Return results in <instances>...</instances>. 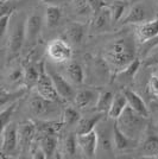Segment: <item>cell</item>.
<instances>
[{"label":"cell","mask_w":158,"mask_h":159,"mask_svg":"<svg viewBox=\"0 0 158 159\" xmlns=\"http://www.w3.org/2000/svg\"><path fill=\"white\" fill-rule=\"evenodd\" d=\"M105 57L113 69L121 73L136 58V40L128 37L113 39L106 47Z\"/></svg>","instance_id":"obj_1"},{"label":"cell","mask_w":158,"mask_h":159,"mask_svg":"<svg viewBox=\"0 0 158 159\" xmlns=\"http://www.w3.org/2000/svg\"><path fill=\"white\" fill-rule=\"evenodd\" d=\"M115 121H117L119 128L125 133L127 137L138 141L139 137L143 135L146 131V127L149 124V118L140 115L127 106L123 114Z\"/></svg>","instance_id":"obj_2"},{"label":"cell","mask_w":158,"mask_h":159,"mask_svg":"<svg viewBox=\"0 0 158 159\" xmlns=\"http://www.w3.org/2000/svg\"><path fill=\"white\" fill-rule=\"evenodd\" d=\"M58 102H55L51 100H48L43 96H40L38 93L33 94L29 101V108L33 116L38 119L48 120V118L53 116L58 112Z\"/></svg>","instance_id":"obj_3"},{"label":"cell","mask_w":158,"mask_h":159,"mask_svg":"<svg viewBox=\"0 0 158 159\" xmlns=\"http://www.w3.org/2000/svg\"><path fill=\"white\" fill-rule=\"evenodd\" d=\"M36 92L40 94V96H43L48 100H51V101H55V102L63 101L58 95V93L56 92L53 80L45 70L43 63H40V77H38V81L36 83Z\"/></svg>","instance_id":"obj_4"},{"label":"cell","mask_w":158,"mask_h":159,"mask_svg":"<svg viewBox=\"0 0 158 159\" xmlns=\"http://www.w3.org/2000/svg\"><path fill=\"white\" fill-rule=\"evenodd\" d=\"M46 53L49 58L55 63H66L72 57V45L63 39H53L46 47Z\"/></svg>","instance_id":"obj_5"},{"label":"cell","mask_w":158,"mask_h":159,"mask_svg":"<svg viewBox=\"0 0 158 159\" xmlns=\"http://www.w3.org/2000/svg\"><path fill=\"white\" fill-rule=\"evenodd\" d=\"M18 150V125L16 122H10L2 132L1 151L8 157H14Z\"/></svg>","instance_id":"obj_6"},{"label":"cell","mask_w":158,"mask_h":159,"mask_svg":"<svg viewBox=\"0 0 158 159\" xmlns=\"http://www.w3.org/2000/svg\"><path fill=\"white\" fill-rule=\"evenodd\" d=\"M48 74L50 75V77L53 80L55 89H56V92L61 96V99L63 100V101L72 102L76 92H75V89L72 87V82L67 77H63L62 75H59L58 73L53 71V70H48Z\"/></svg>","instance_id":"obj_7"},{"label":"cell","mask_w":158,"mask_h":159,"mask_svg":"<svg viewBox=\"0 0 158 159\" xmlns=\"http://www.w3.org/2000/svg\"><path fill=\"white\" fill-rule=\"evenodd\" d=\"M134 36L139 44H145L155 39L158 36V18L145 20L140 24H137L134 29Z\"/></svg>","instance_id":"obj_8"},{"label":"cell","mask_w":158,"mask_h":159,"mask_svg":"<svg viewBox=\"0 0 158 159\" xmlns=\"http://www.w3.org/2000/svg\"><path fill=\"white\" fill-rule=\"evenodd\" d=\"M77 145L83 152L86 158H94L98 153V134L96 131L93 129L88 133L76 134Z\"/></svg>","instance_id":"obj_9"},{"label":"cell","mask_w":158,"mask_h":159,"mask_svg":"<svg viewBox=\"0 0 158 159\" xmlns=\"http://www.w3.org/2000/svg\"><path fill=\"white\" fill-rule=\"evenodd\" d=\"M36 135V124L27 120L18 125V146H20L21 151H30L31 144L35 140Z\"/></svg>","instance_id":"obj_10"},{"label":"cell","mask_w":158,"mask_h":159,"mask_svg":"<svg viewBox=\"0 0 158 159\" xmlns=\"http://www.w3.org/2000/svg\"><path fill=\"white\" fill-rule=\"evenodd\" d=\"M43 26V19L40 14H31L25 21V42L29 45L36 44Z\"/></svg>","instance_id":"obj_11"},{"label":"cell","mask_w":158,"mask_h":159,"mask_svg":"<svg viewBox=\"0 0 158 159\" xmlns=\"http://www.w3.org/2000/svg\"><path fill=\"white\" fill-rule=\"evenodd\" d=\"M25 44V21H19L10 36L8 50L11 56H17Z\"/></svg>","instance_id":"obj_12"},{"label":"cell","mask_w":158,"mask_h":159,"mask_svg":"<svg viewBox=\"0 0 158 159\" xmlns=\"http://www.w3.org/2000/svg\"><path fill=\"white\" fill-rule=\"evenodd\" d=\"M113 145H114V148H117L118 151H127V150L134 148L138 145V141L127 137L125 133L119 128L117 121L114 120V122H113Z\"/></svg>","instance_id":"obj_13"},{"label":"cell","mask_w":158,"mask_h":159,"mask_svg":"<svg viewBox=\"0 0 158 159\" xmlns=\"http://www.w3.org/2000/svg\"><path fill=\"white\" fill-rule=\"evenodd\" d=\"M123 93L125 94L126 99H127V105L130 108H132L134 112H137L140 115L149 118V115H150L149 107L146 106L145 101L139 94H137L131 89H124Z\"/></svg>","instance_id":"obj_14"},{"label":"cell","mask_w":158,"mask_h":159,"mask_svg":"<svg viewBox=\"0 0 158 159\" xmlns=\"http://www.w3.org/2000/svg\"><path fill=\"white\" fill-rule=\"evenodd\" d=\"M96 131V129H95ZM98 134V151L102 153H112L113 151V124L112 127H106L100 125V131H96Z\"/></svg>","instance_id":"obj_15"},{"label":"cell","mask_w":158,"mask_h":159,"mask_svg":"<svg viewBox=\"0 0 158 159\" xmlns=\"http://www.w3.org/2000/svg\"><path fill=\"white\" fill-rule=\"evenodd\" d=\"M99 93L96 90H93V89H82L75 93L74 96V106L77 107L79 109H86L89 106L96 103V100H98Z\"/></svg>","instance_id":"obj_16"},{"label":"cell","mask_w":158,"mask_h":159,"mask_svg":"<svg viewBox=\"0 0 158 159\" xmlns=\"http://www.w3.org/2000/svg\"><path fill=\"white\" fill-rule=\"evenodd\" d=\"M104 116H105V113L102 112H98L94 115L81 116L79 122L76 124V134H83L95 129V127L104 120Z\"/></svg>","instance_id":"obj_17"},{"label":"cell","mask_w":158,"mask_h":159,"mask_svg":"<svg viewBox=\"0 0 158 159\" xmlns=\"http://www.w3.org/2000/svg\"><path fill=\"white\" fill-rule=\"evenodd\" d=\"M147 20V11L143 4H136L128 8L126 16L123 18V24H133L137 25Z\"/></svg>","instance_id":"obj_18"},{"label":"cell","mask_w":158,"mask_h":159,"mask_svg":"<svg viewBox=\"0 0 158 159\" xmlns=\"http://www.w3.org/2000/svg\"><path fill=\"white\" fill-rule=\"evenodd\" d=\"M112 25V18L108 6L104 7L102 10H100L99 12L94 14V19H93V31L95 32H105L107 30H109V27Z\"/></svg>","instance_id":"obj_19"},{"label":"cell","mask_w":158,"mask_h":159,"mask_svg":"<svg viewBox=\"0 0 158 159\" xmlns=\"http://www.w3.org/2000/svg\"><path fill=\"white\" fill-rule=\"evenodd\" d=\"M128 106L127 105V99H126L125 94L123 93H118L114 94V98L112 100V103H111V107L107 112V115L108 118L112 120H117L123 114V112L126 109V107Z\"/></svg>","instance_id":"obj_20"},{"label":"cell","mask_w":158,"mask_h":159,"mask_svg":"<svg viewBox=\"0 0 158 159\" xmlns=\"http://www.w3.org/2000/svg\"><path fill=\"white\" fill-rule=\"evenodd\" d=\"M128 8H130V2L127 0H114L112 4H109L108 10L111 13L112 23H118L119 20L123 19L127 13Z\"/></svg>","instance_id":"obj_21"},{"label":"cell","mask_w":158,"mask_h":159,"mask_svg":"<svg viewBox=\"0 0 158 159\" xmlns=\"http://www.w3.org/2000/svg\"><path fill=\"white\" fill-rule=\"evenodd\" d=\"M67 37L70 40L72 44L79 45L82 43L86 34V27L81 23H70L67 27Z\"/></svg>","instance_id":"obj_22"},{"label":"cell","mask_w":158,"mask_h":159,"mask_svg":"<svg viewBox=\"0 0 158 159\" xmlns=\"http://www.w3.org/2000/svg\"><path fill=\"white\" fill-rule=\"evenodd\" d=\"M66 77L72 84H82L85 81V71L77 62H70L66 68Z\"/></svg>","instance_id":"obj_23"},{"label":"cell","mask_w":158,"mask_h":159,"mask_svg":"<svg viewBox=\"0 0 158 159\" xmlns=\"http://www.w3.org/2000/svg\"><path fill=\"white\" fill-rule=\"evenodd\" d=\"M40 145L45 153V158H53L58 146L57 134H43L40 139Z\"/></svg>","instance_id":"obj_24"},{"label":"cell","mask_w":158,"mask_h":159,"mask_svg":"<svg viewBox=\"0 0 158 159\" xmlns=\"http://www.w3.org/2000/svg\"><path fill=\"white\" fill-rule=\"evenodd\" d=\"M62 18V8L57 5H48L45 10V25L48 27H55L58 25Z\"/></svg>","instance_id":"obj_25"},{"label":"cell","mask_w":158,"mask_h":159,"mask_svg":"<svg viewBox=\"0 0 158 159\" xmlns=\"http://www.w3.org/2000/svg\"><path fill=\"white\" fill-rule=\"evenodd\" d=\"M143 151L145 158H158V135L149 134L143 143Z\"/></svg>","instance_id":"obj_26"},{"label":"cell","mask_w":158,"mask_h":159,"mask_svg":"<svg viewBox=\"0 0 158 159\" xmlns=\"http://www.w3.org/2000/svg\"><path fill=\"white\" fill-rule=\"evenodd\" d=\"M62 116H63L62 121H63L64 126H76V124L81 119V113H80L77 107L68 106L64 108V111L62 113Z\"/></svg>","instance_id":"obj_27"},{"label":"cell","mask_w":158,"mask_h":159,"mask_svg":"<svg viewBox=\"0 0 158 159\" xmlns=\"http://www.w3.org/2000/svg\"><path fill=\"white\" fill-rule=\"evenodd\" d=\"M18 105H19L18 100H17V101H13V102L10 103L5 109H2V111L0 112V135L2 134L5 127L11 122V119H12L13 114L16 113L17 108H18Z\"/></svg>","instance_id":"obj_28"},{"label":"cell","mask_w":158,"mask_h":159,"mask_svg":"<svg viewBox=\"0 0 158 159\" xmlns=\"http://www.w3.org/2000/svg\"><path fill=\"white\" fill-rule=\"evenodd\" d=\"M40 77V66H27L24 69V83L26 89H31L36 87V83Z\"/></svg>","instance_id":"obj_29"},{"label":"cell","mask_w":158,"mask_h":159,"mask_svg":"<svg viewBox=\"0 0 158 159\" xmlns=\"http://www.w3.org/2000/svg\"><path fill=\"white\" fill-rule=\"evenodd\" d=\"M113 98H114V94L109 90H104V92L99 93L96 103H95V109L98 112H102L107 114L109 107H111V103H112Z\"/></svg>","instance_id":"obj_30"},{"label":"cell","mask_w":158,"mask_h":159,"mask_svg":"<svg viewBox=\"0 0 158 159\" xmlns=\"http://www.w3.org/2000/svg\"><path fill=\"white\" fill-rule=\"evenodd\" d=\"M63 121H56V120H44L38 126L40 133L43 134H58V132L63 128Z\"/></svg>","instance_id":"obj_31"},{"label":"cell","mask_w":158,"mask_h":159,"mask_svg":"<svg viewBox=\"0 0 158 159\" xmlns=\"http://www.w3.org/2000/svg\"><path fill=\"white\" fill-rule=\"evenodd\" d=\"M25 93H26V89H25V88L18 89V90H16V92H6V90H4V89H0V107L10 105V103H12L13 101L19 100L20 98L24 96Z\"/></svg>","instance_id":"obj_32"},{"label":"cell","mask_w":158,"mask_h":159,"mask_svg":"<svg viewBox=\"0 0 158 159\" xmlns=\"http://www.w3.org/2000/svg\"><path fill=\"white\" fill-rule=\"evenodd\" d=\"M77 137H76V133H70L67 135V138L64 139L63 143V153H64V157L68 158H72L74 157L76 152H77Z\"/></svg>","instance_id":"obj_33"},{"label":"cell","mask_w":158,"mask_h":159,"mask_svg":"<svg viewBox=\"0 0 158 159\" xmlns=\"http://www.w3.org/2000/svg\"><path fill=\"white\" fill-rule=\"evenodd\" d=\"M142 66L144 68L158 66V44L151 47L145 51L144 58L142 60Z\"/></svg>","instance_id":"obj_34"},{"label":"cell","mask_w":158,"mask_h":159,"mask_svg":"<svg viewBox=\"0 0 158 159\" xmlns=\"http://www.w3.org/2000/svg\"><path fill=\"white\" fill-rule=\"evenodd\" d=\"M72 6H74V10L79 14L86 16L89 12H92L87 0H72Z\"/></svg>","instance_id":"obj_35"},{"label":"cell","mask_w":158,"mask_h":159,"mask_svg":"<svg viewBox=\"0 0 158 159\" xmlns=\"http://www.w3.org/2000/svg\"><path fill=\"white\" fill-rule=\"evenodd\" d=\"M140 66H142V60H139V58H134V60L132 61L131 63L126 66L121 73L127 75V76H130V77H133V76L137 74V71H138V69L140 68Z\"/></svg>","instance_id":"obj_36"},{"label":"cell","mask_w":158,"mask_h":159,"mask_svg":"<svg viewBox=\"0 0 158 159\" xmlns=\"http://www.w3.org/2000/svg\"><path fill=\"white\" fill-rule=\"evenodd\" d=\"M147 89L152 96L158 98V75H152L147 82Z\"/></svg>","instance_id":"obj_37"},{"label":"cell","mask_w":158,"mask_h":159,"mask_svg":"<svg viewBox=\"0 0 158 159\" xmlns=\"http://www.w3.org/2000/svg\"><path fill=\"white\" fill-rule=\"evenodd\" d=\"M88 1V5L92 10L93 14H95L96 12H99L100 10H102L104 7H107L108 4L106 2L105 0H87Z\"/></svg>","instance_id":"obj_38"},{"label":"cell","mask_w":158,"mask_h":159,"mask_svg":"<svg viewBox=\"0 0 158 159\" xmlns=\"http://www.w3.org/2000/svg\"><path fill=\"white\" fill-rule=\"evenodd\" d=\"M12 14H5L2 17H0V38H2L6 33L7 29H8V24H10V19H11Z\"/></svg>","instance_id":"obj_39"},{"label":"cell","mask_w":158,"mask_h":159,"mask_svg":"<svg viewBox=\"0 0 158 159\" xmlns=\"http://www.w3.org/2000/svg\"><path fill=\"white\" fill-rule=\"evenodd\" d=\"M13 6L11 5L10 0H0V17L5 14H12Z\"/></svg>","instance_id":"obj_40"},{"label":"cell","mask_w":158,"mask_h":159,"mask_svg":"<svg viewBox=\"0 0 158 159\" xmlns=\"http://www.w3.org/2000/svg\"><path fill=\"white\" fill-rule=\"evenodd\" d=\"M21 79H24V70H23L21 68H16V69H13V70L10 73V75H8V80H10L11 82H13V83L19 82Z\"/></svg>","instance_id":"obj_41"},{"label":"cell","mask_w":158,"mask_h":159,"mask_svg":"<svg viewBox=\"0 0 158 159\" xmlns=\"http://www.w3.org/2000/svg\"><path fill=\"white\" fill-rule=\"evenodd\" d=\"M149 111H150V113H151L152 115L157 119L158 121V101H156V100H153V101H151L150 102V107H149Z\"/></svg>","instance_id":"obj_42"},{"label":"cell","mask_w":158,"mask_h":159,"mask_svg":"<svg viewBox=\"0 0 158 159\" xmlns=\"http://www.w3.org/2000/svg\"><path fill=\"white\" fill-rule=\"evenodd\" d=\"M10 1H12V0H10Z\"/></svg>","instance_id":"obj_43"},{"label":"cell","mask_w":158,"mask_h":159,"mask_svg":"<svg viewBox=\"0 0 158 159\" xmlns=\"http://www.w3.org/2000/svg\"><path fill=\"white\" fill-rule=\"evenodd\" d=\"M157 1H158V0H157Z\"/></svg>","instance_id":"obj_44"}]
</instances>
